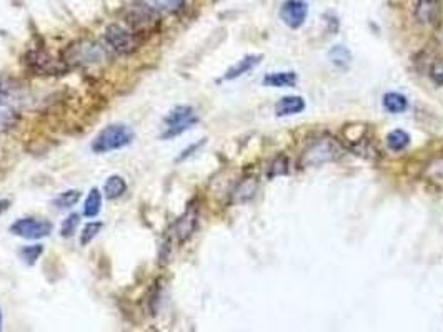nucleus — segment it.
I'll return each mask as SVG.
<instances>
[{
  "label": "nucleus",
  "mask_w": 443,
  "mask_h": 332,
  "mask_svg": "<svg viewBox=\"0 0 443 332\" xmlns=\"http://www.w3.org/2000/svg\"><path fill=\"white\" fill-rule=\"evenodd\" d=\"M125 22L129 24L130 30L140 37V35L155 32L160 24L159 8L154 3H147L143 0L132 3L125 14Z\"/></svg>",
  "instance_id": "obj_1"
},
{
  "label": "nucleus",
  "mask_w": 443,
  "mask_h": 332,
  "mask_svg": "<svg viewBox=\"0 0 443 332\" xmlns=\"http://www.w3.org/2000/svg\"><path fill=\"white\" fill-rule=\"evenodd\" d=\"M132 139L133 132L127 125H110L95 137L92 142V151L97 153V155H103V153L120 150V148L130 145Z\"/></svg>",
  "instance_id": "obj_2"
},
{
  "label": "nucleus",
  "mask_w": 443,
  "mask_h": 332,
  "mask_svg": "<svg viewBox=\"0 0 443 332\" xmlns=\"http://www.w3.org/2000/svg\"><path fill=\"white\" fill-rule=\"evenodd\" d=\"M340 146L332 138H319L312 142L300 156V166H319L340 158Z\"/></svg>",
  "instance_id": "obj_3"
},
{
  "label": "nucleus",
  "mask_w": 443,
  "mask_h": 332,
  "mask_svg": "<svg viewBox=\"0 0 443 332\" xmlns=\"http://www.w3.org/2000/svg\"><path fill=\"white\" fill-rule=\"evenodd\" d=\"M198 118L195 116L194 108L189 105H180V107L173 108V110L165 116V132L162 133V139H170L175 138L187 132L189 128L197 123Z\"/></svg>",
  "instance_id": "obj_4"
},
{
  "label": "nucleus",
  "mask_w": 443,
  "mask_h": 332,
  "mask_svg": "<svg viewBox=\"0 0 443 332\" xmlns=\"http://www.w3.org/2000/svg\"><path fill=\"white\" fill-rule=\"evenodd\" d=\"M106 43L110 47L115 54L119 55H130L138 49V37L132 30L124 29L122 25H108L103 33Z\"/></svg>",
  "instance_id": "obj_5"
},
{
  "label": "nucleus",
  "mask_w": 443,
  "mask_h": 332,
  "mask_svg": "<svg viewBox=\"0 0 443 332\" xmlns=\"http://www.w3.org/2000/svg\"><path fill=\"white\" fill-rule=\"evenodd\" d=\"M24 62L37 75H62L67 72V65L59 62L43 50H30L25 54Z\"/></svg>",
  "instance_id": "obj_6"
},
{
  "label": "nucleus",
  "mask_w": 443,
  "mask_h": 332,
  "mask_svg": "<svg viewBox=\"0 0 443 332\" xmlns=\"http://www.w3.org/2000/svg\"><path fill=\"white\" fill-rule=\"evenodd\" d=\"M103 59V50L94 42H80L73 43L64 52V63L75 65H90L97 63Z\"/></svg>",
  "instance_id": "obj_7"
},
{
  "label": "nucleus",
  "mask_w": 443,
  "mask_h": 332,
  "mask_svg": "<svg viewBox=\"0 0 443 332\" xmlns=\"http://www.w3.org/2000/svg\"><path fill=\"white\" fill-rule=\"evenodd\" d=\"M54 229L50 221L37 220V218H22L10 226V233L25 239L47 238Z\"/></svg>",
  "instance_id": "obj_8"
},
{
  "label": "nucleus",
  "mask_w": 443,
  "mask_h": 332,
  "mask_svg": "<svg viewBox=\"0 0 443 332\" xmlns=\"http://www.w3.org/2000/svg\"><path fill=\"white\" fill-rule=\"evenodd\" d=\"M308 7L303 0H286L280 8V19L290 29L302 27L303 22L307 20Z\"/></svg>",
  "instance_id": "obj_9"
},
{
  "label": "nucleus",
  "mask_w": 443,
  "mask_h": 332,
  "mask_svg": "<svg viewBox=\"0 0 443 332\" xmlns=\"http://www.w3.org/2000/svg\"><path fill=\"white\" fill-rule=\"evenodd\" d=\"M198 226V208L190 204L187 208V211L177 220L175 226H173V234L179 239V243H185L192 238L195 229Z\"/></svg>",
  "instance_id": "obj_10"
},
{
  "label": "nucleus",
  "mask_w": 443,
  "mask_h": 332,
  "mask_svg": "<svg viewBox=\"0 0 443 332\" xmlns=\"http://www.w3.org/2000/svg\"><path fill=\"white\" fill-rule=\"evenodd\" d=\"M442 17V0H419L415 6V19L419 24H435Z\"/></svg>",
  "instance_id": "obj_11"
},
{
  "label": "nucleus",
  "mask_w": 443,
  "mask_h": 332,
  "mask_svg": "<svg viewBox=\"0 0 443 332\" xmlns=\"http://www.w3.org/2000/svg\"><path fill=\"white\" fill-rule=\"evenodd\" d=\"M305 110V100L302 97H284L275 105V113L279 116L297 115Z\"/></svg>",
  "instance_id": "obj_12"
},
{
  "label": "nucleus",
  "mask_w": 443,
  "mask_h": 332,
  "mask_svg": "<svg viewBox=\"0 0 443 332\" xmlns=\"http://www.w3.org/2000/svg\"><path fill=\"white\" fill-rule=\"evenodd\" d=\"M257 188H259V181L255 178H245L238 183L235 190L232 193V201L233 203H245V201L252 199L257 193Z\"/></svg>",
  "instance_id": "obj_13"
},
{
  "label": "nucleus",
  "mask_w": 443,
  "mask_h": 332,
  "mask_svg": "<svg viewBox=\"0 0 443 332\" xmlns=\"http://www.w3.org/2000/svg\"><path fill=\"white\" fill-rule=\"evenodd\" d=\"M260 59H262V56H260V55H259V56H257V55H249V56H245V59H242L240 62H238L237 65H233V67L230 68L227 73H225L224 80H235V78L245 75V73L250 72V70L254 68L255 65L260 63Z\"/></svg>",
  "instance_id": "obj_14"
},
{
  "label": "nucleus",
  "mask_w": 443,
  "mask_h": 332,
  "mask_svg": "<svg viewBox=\"0 0 443 332\" xmlns=\"http://www.w3.org/2000/svg\"><path fill=\"white\" fill-rule=\"evenodd\" d=\"M127 191V181L119 174H112L110 178L103 185V193H106L107 199H117Z\"/></svg>",
  "instance_id": "obj_15"
},
{
  "label": "nucleus",
  "mask_w": 443,
  "mask_h": 332,
  "mask_svg": "<svg viewBox=\"0 0 443 332\" xmlns=\"http://www.w3.org/2000/svg\"><path fill=\"white\" fill-rule=\"evenodd\" d=\"M295 83H297V73L293 72H275L263 78V85L275 86V89H282V86H293Z\"/></svg>",
  "instance_id": "obj_16"
},
{
  "label": "nucleus",
  "mask_w": 443,
  "mask_h": 332,
  "mask_svg": "<svg viewBox=\"0 0 443 332\" xmlns=\"http://www.w3.org/2000/svg\"><path fill=\"white\" fill-rule=\"evenodd\" d=\"M384 108L388 113H403L408 108V100L397 91H390L384 97Z\"/></svg>",
  "instance_id": "obj_17"
},
{
  "label": "nucleus",
  "mask_w": 443,
  "mask_h": 332,
  "mask_svg": "<svg viewBox=\"0 0 443 332\" xmlns=\"http://www.w3.org/2000/svg\"><path fill=\"white\" fill-rule=\"evenodd\" d=\"M101 209H102V195L97 188H94L85 199L84 215L87 218H95L99 213H101Z\"/></svg>",
  "instance_id": "obj_18"
},
{
  "label": "nucleus",
  "mask_w": 443,
  "mask_h": 332,
  "mask_svg": "<svg viewBox=\"0 0 443 332\" xmlns=\"http://www.w3.org/2000/svg\"><path fill=\"white\" fill-rule=\"evenodd\" d=\"M408 143H410V135L403 132V130H395V132H392L388 137H386V145H388L390 150L393 151L405 150Z\"/></svg>",
  "instance_id": "obj_19"
},
{
  "label": "nucleus",
  "mask_w": 443,
  "mask_h": 332,
  "mask_svg": "<svg viewBox=\"0 0 443 332\" xmlns=\"http://www.w3.org/2000/svg\"><path fill=\"white\" fill-rule=\"evenodd\" d=\"M80 191L79 190H68V191H64V193H60L57 198L54 199V204L60 209H65V208H72L75 206L77 203H79L80 199Z\"/></svg>",
  "instance_id": "obj_20"
},
{
  "label": "nucleus",
  "mask_w": 443,
  "mask_h": 332,
  "mask_svg": "<svg viewBox=\"0 0 443 332\" xmlns=\"http://www.w3.org/2000/svg\"><path fill=\"white\" fill-rule=\"evenodd\" d=\"M103 228V222L102 221H92L85 226L84 231L80 233V244L82 246H87V244L92 243V239L101 233Z\"/></svg>",
  "instance_id": "obj_21"
},
{
  "label": "nucleus",
  "mask_w": 443,
  "mask_h": 332,
  "mask_svg": "<svg viewBox=\"0 0 443 332\" xmlns=\"http://www.w3.org/2000/svg\"><path fill=\"white\" fill-rule=\"evenodd\" d=\"M80 222V215L79 213H72V215L67 216V220L62 222V228H60V236L62 238H72L75 234L77 228H79Z\"/></svg>",
  "instance_id": "obj_22"
},
{
  "label": "nucleus",
  "mask_w": 443,
  "mask_h": 332,
  "mask_svg": "<svg viewBox=\"0 0 443 332\" xmlns=\"http://www.w3.org/2000/svg\"><path fill=\"white\" fill-rule=\"evenodd\" d=\"M43 252V246L42 244H32V246H25L20 249V257L25 261L27 264H36L38 257L42 256Z\"/></svg>",
  "instance_id": "obj_23"
},
{
  "label": "nucleus",
  "mask_w": 443,
  "mask_h": 332,
  "mask_svg": "<svg viewBox=\"0 0 443 332\" xmlns=\"http://www.w3.org/2000/svg\"><path fill=\"white\" fill-rule=\"evenodd\" d=\"M152 3L159 10H165L168 14H177V12H180L184 8L185 0H152Z\"/></svg>",
  "instance_id": "obj_24"
},
{
  "label": "nucleus",
  "mask_w": 443,
  "mask_h": 332,
  "mask_svg": "<svg viewBox=\"0 0 443 332\" xmlns=\"http://www.w3.org/2000/svg\"><path fill=\"white\" fill-rule=\"evenodd\" d=\"M15 118L14 108L10 107V103L7 102L6 97L0 93V125H8L12 123Z\"/></svg>",
  "instance_id": "obj_25"
},
{
  "label": "nucleus",
  "mask_w": 443,
  "mask_h": 332,
  "mask_svg": "<svg viewBox=\"0 0 443 332\" xmlns=\"http://www.w3.org/2000/svg\"><path fill=\"white\" fill-rule=\"evenodd\" d=\"M286 172V160L284 158V156H279L275 161H273L270 172H268V176L273 178L277 176V174H284Z\"/></svg>",
  "instance_id": "obj_26"
},
{
  "label": "nucleus",
  "mask_w": 443,
  "mask_h": 332,
  "mask_svg": "<svg viewBox=\"0 0 443 332\" xmlns=\"http://www.w3.org/2000/svg\"><path fill=\"white\" fill-rule=\"evenodd\" d=\"M203 143H205V139H202V142H201V143H195V145H192V146H190V148H187V150H184V151H182V155L179 156V161H182V160H185V158H189V156H190V155H194V151H195V150H198V148H201V146L203 145Z\"/></svg>",
  "instance_id": "obj_27"
},
{
  "label": "nucleus",
  "mask_w": 443,
  "mask_h": 332,
  "mask_svg": "<svg viewBox=\"0 0 443 332\" xmlns=\"http://www.w3.org/2000/svg\"><path fill=\"white\" fill-rule=\"evenodd\" d=\"M8 206H10V201H8V199H0V215H2V213H6L7 209H8Z\"/></svg>",
  "instance_id": "obj_28"
},
{
  "label": "nucleus",
  "mask_w": 443,
  "mask_h": 332,
  "mask_svg": "<svg viewBox=\"0 0 443 332\" xmlns=\"http://www.w3.org/2000/svg\"><path fill=\"white\" fill-rule=\"evenodd\" d=\"M0 329H2V312H0Z\"/></svg>",
  "instance_id": "obj_29"
}]
</instances>
